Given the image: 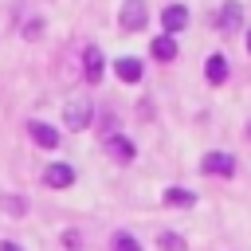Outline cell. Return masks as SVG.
<instances>
[{
    "label": "cell",
    "mask_w": 251,
    "mask_h": 251,
    "mask_svg": "<svg viewBox=\"0 0 251 251\" xmlns=\"http://www.w3.org/2000/svg\"><path fill=\"white\" fill-rule=\"evenodd\" d=\"M247 47H251V31H247Z\"/></svg>",
    "instance_id": "obj_19"
},
{
    "label": "cell",
    "mask_w": 251,
    "mask_h": 251,
    "mask_svg": "<svg viewBox=\"0 0 251 251\" xmlns=\"http://www.w3.org/2000/svg\"><path fill=\"white\" fill-rule=\"evenodd\" d=\"M149 51H153V59H161V63H173L180 47H176V39H173V35H157Z\"/></svg>",
    "instance_id": "obj_8"
},
{
    "label": "cell",
    "mask_w": 251,
    "mask_h": 251,
    "mask_svg": "<svg viewBox=\"0 0 251 251\" xmlns=\"http://www.w3.org/2000/svg\"><path fill=\"white\" fill-rule=\"evenodd\" d=\"M90 118H94V106H90V98H86V94H75V98L63 106V126H67V129H75V133H78V129H86V126H90Z\"/></svg>",
    "instance_id": "obj_1"
},
{
    "label": "cell",
    "mask_w": 251,
    "mask_h": 251,
    "mask_svg": "<svg viewBox=\"0 0 251 251\" xmlns=\"http://www.w3.org/2000/svg\"><path fill=\"white\" fill-rule=\"evenodd\" d=\"M239 24H243V8H239L235 0H227L224 12H220V31H235Z\"/></svg>",
    "instance_id": "obj_10"
},
{
    "label": "cell",
    "mask_w": 251,
    "mask_h": 251,
    "mask_svg": "<svg viewBox=\"0 0 251 251\" xmlns=\"http://www.w3.org/2000/svg\"><path fill=\"white\" fill-rule=\"evenodd\" d=\"M27 133H31V141L43 145V149H55V145H59V129L47 126V122H27Z\"/></svg>",
    "instance_id": "obj_4"
},
{
    "label": "cell",
    "mask_w": 251,
    "mask_h": 251,
    "mask_svg": "<svg viewBox=\"0 0 251 251\" xmlns=\"http://www.w3.org/2000/svg\"><path fill=\"white\" fill-rule=\"evenodd\" d=\"M145 20H149L145 0H122V27H126V31H141Z\"/></svg>",
    "instance_id": "obj_2"
},
{
    "label": "cell",
    "mask_w": 251,
    "mask_h": 251,
    "mask_svg": "<svg viewBox=\"0 0 251 251\" xmlns=\"http://www.w3.org/2000/svg\"><path fill=\"white\" fill-rule=\"evenodd\" d=\"M204 71H208V82L220 86V82L227 78V59H224V55H208V67H204Z\"/></svg>",
    "instance_id": "obj_12"
},
{
    "label": "cell",
    "mask_w": 251,
    "mask_h": 251,
    "mask_svg": "<svg viewBox=\"0 0 251 251\" xmlns=\"http://www.w3.org/2000/svg\"><path fill=\"white\" fill-rule=\"evenodd\" d=\"M157 243H161V251H184V239H180V235H173V231H165Z\"/></svg>",
    "instance_id": "obj_15"
},
{
    "label": "cell",
    "mask_w": 251,
    "mask_h": 251,
    "mask_svg": "<svg viewBox=\"0 0 251 251\" xmlns=\"http://www.w3.org/2000/svg\"><path fill=\"white\" fill-rule=\"evenodd\" d=\"M161 24H165L169 35H173V31H184V24H188V8H184V4H169V8L161 12Z\"/></svg>",
    "instance_id": "obj_5"
},
{
    "label": "cell",
    "mask_w": 251,
    "mask_h": 251,
    "mask_svg": "<svg viewBox=\"0 0 251 251\" xmlns=\"http://www.w3.org/2000/svg\"><path fill=\"white\" fill-rule=\"evenodd\" d=\"M106 149H110V157H114V161H122V165H126V161H133V141H126V137H118V133H114V137H106Z\"/></svg>",
    "instance_id": "obj_11"
},
{
    "label": "cell",
    "mask_w": 251,
    "mask_h": 251,
    "mask_svg": "<svg viewBox=\"0 0 251 251\" xmlns=\"http://www.w3.org/2000/svg\"><path fill=\"white\" fill-rule=\"evenodd\" d=\"M63 243H67L71 251H78V247H82V239H78V231H63Z\"/></svg>",
    "instance_id": "obj_16"
},
{
    "label": "cell",
    "mask_w": 251,
    "mask_h": 251,
    "mask_svg": "<svg viewBox=\"0 0 251 251\" xmlns=\"http://www.w3.org/2000/svg\"><path fill=\"white\" fill-rule=\"evenodd\" d=\"M110 251H141V243H137L133 235H126V231H118V235L110 239Z\"/></svg>",
    "instance_id": "obj_14"
},
{
    "label": "cell",
    "mask_w": 251,
    "mask_h": 251,
    "mask_svg": "<svg viewBox=\"0 0 251 251\" xmlns=\"http://www.w3.org/2000/svg\"><path fill=\"white\" fill-rule=\"evenodd\" d=\"M200 169L212 173V176H231L235 173V157H227V153H204Z\"/></svg>",
    "instance_id": "obj_3"
},
{
    "label": "cell",
    "mask_w": 251,
    "mask_h": 251,
    "mask_svg": "<svg viewBox=\"0 0 251 251\" xmlns=\"http://www.w3.org/2000/svg\"><path fill=\"white\" fill-rule=\"evenodd\" d=\"M247 141H251V122H247Z\"/></svg>",
    "instance_id": "obj_18"
},
{
    "label": "cell",
    "mask_w": 251,
    "mask_h": 251,
    "mask_svg": "<svg viewBox=\"0 0 251 251\" xmlns=\"http://www.w3.org/2000/svg\"><path fill=\"white\" fill-rule=\"evenodd\" d=\"M114 71H118V78H122V82H137V78H141V59L122 55V59L114 63Z\"/></svg>",
    "instance_id": "obj_9"
},
{
    "label": "cell",
    "mask_w": 251,
    "mask_h": 251,
    "mask_svg": "<svg viewBox=\"0 0 251 251\" xmlns=\"http://www.w3.org/2000/svg\"><path fill=\"white\" fill-rule=\"evenodd\" d=\"M196 196L188 192V188H165V204H180V208H188Z\"/></svg>",
    "instance_id": "obj_13"
},
{
    "label": "cell",
    "mask_w": 251,
    "mask_h": 251,
    "mask_svg": "<svg viewBox=\"0 0 251 251\" xmlns=\"http://www.w3.org/2000/svg\"><path fill=\"white\" fill-rule=\"evenodd\" d=\"M0 251H24V247H20V243H12V239H4V243H0Z\"/></svg>",
    "instance_id": "obj_17"
},
{
    "label": "cell",
    "mask_w": 251,
    "mask_h": 251,
    "mask_svg": "<svg viewBox=\"0 0 251 251\" xmlns=\"http://www.w3.org/2000/svg\"><path fill=\"white\" fill-rule=\"evenodd\" d=\"M43 180H47V188H67V184L75 180V169H71V165H63V161H55V165H47Z\"/></svg>",
    "instance_id": "obj_6"
},
{
    "label": "cell",
    "mask_w": 251,
    "mask_h": 251,
    "mask_svg": "<svg viewBox=\"0 0 251 251\" xmlns=\"http://www.w3.org/2000/svg\"><path fill=\"white\" fill-rule=\"evenodd\" d=\"M82 71H86V78H90V82H98V78H102L106 59H102V51H98V47H86V51H82Z\"/></svg>",
    "instance_id": "obj_7"
}]
</instances>
